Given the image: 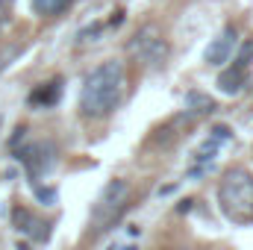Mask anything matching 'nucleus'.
<instances>
[{"instance_id":"3","label":"nucleus","mask_w":253,"mask_h":250,"mask_svg":"<svg viewBox=\"0 0 253 250\" xmlns=\"http://www.w3.org/2000/svg\"><path fill=\"white\" fill-rule=\"evenodd\" d=\"M126 206H129V183L126 180H109L91 206V218H88L91 233L112 230L115 221L126 212Z\"/></svg>"},{"instance_id":"10","label":"nucleus","mask_w":253,"mask_h":250,"mask_svg":"<svg viewBox=\"0 0 253 250\" xmlns=\"http://www.w3.org/2000/svg\"><path fill=\"white\" fill-rule=\"evenodd\" d=\"M71 6V0H33V9L39 12V15H44V18H53V15H59Z\"/></svg>"},{"instance_id":"5","label":"nucleus","mask_w":253,"mask_h":250,"mask_svg":"<svg viewBox=\"0 0 253 250\" xmlns=\"http://www.w3.org/2000/svg\"><path fill=\"white\" fill-rule=\"evenodd\" d=\"M21 159H24L30 177L36 180V177L47 174V171L56 165V147H53L50 141H36V144H30L27 150H21Z\"/></svg>"},{"instance_id":"4","label":"nucleus","mask_w":253,"mask_h":250,"mask_svg":"<svg viewBox=\"0 0 253 250\" xmlns=\"http://www.w3.org/2000/svg\"><path fill=\"white\" fill-rule=\"evenodd\" d=\"M126 53H129L138 65H144V68H162V65L168 62L171 47H168L165 33H162L156 24H144V27L126 42Z\"/></svg>"},{"instance_id":"7","label":"nucleus","mask_w":253,"mask_h":250,"mask_svg":"<svg viewBox=\"0 0 253 250\" xmlns=\"http://www.w3.org/2000/svg\"><path fill=\"white\" fill-rule=\"evenodd\" d=\"M245 83H248V68H239V65L221 71V77H218V88L224 94H239L245 88Z\"/></svg>"},{"instance_id":"8","label":"nucleus","mask_w":253,"mask_h":250,"mask_svg":"<svg viewBox=\"0 0 253 250\" xmlns=\"http://www.w3.org/2000/svg\"><path fill=\"white\" fill-rule=\"evenodd\" d=\"M15 224H18V230H24V233H30V236H36V239H47V230H39V227H47V224H42L36 215H30L27 209H15Z\"/></svg>"},{"instance_id":"6","label":"nucleus","mask_w":253,"mask_h":250,"mask_svg":"<svg viewBox=\"0 0 253 250\" xmlns=\"http://www.w3.org/2000/svg\"><path fill=\"white\" fill-rule=\"evenodd\" d=\"M236 42H239L236 27H224V30L218 33V39H212V42H209V47H206L203 59H206L209 65L230 62V56H233V50H236Z\"/></svg>"},{"instance_id":"1","label":"nucleus","mask_w":253,"mask_h":250,"mask_svg":"<svg viewBox=\"0 0 253 250\" xmlns=\"http://www.w3.org/2000/svg\"><path fill=\"white\" fill-rule=\"evenodd\" d=\"M124 83H126L124 62H118V59L100 62L83 83L80 112L85 118H106V115H112L118 109L121 97H124Z\"/></svg>"},{"instance_id":"12","label":"nucleus","mask_w":253,"mask_h":250,"mask_svg":"<svg viewBox=\"0 0 253 250\" xmlns=\"http://www.w3.org/2000/svg\"><path fill=\"white\" fill-rule=\"evenodd\" d=\"M36 194H39L42 200H47V203H50V200L56 197V191H50V188H36Z\"/></svg>"},{"instance_id":"9","label":"nucleus","mask_w":253,"mask_h":250,"mask_svg":"<svg viewBox=\"0 0 253 250\" xmlns=\"http://www.w3.org/2000/svg\"><path fill=\"white\" fill-rule=\"evenodd\" d=\"M59 94H62V83L56 80V83H47L44 88H39L36 94H30V103H36V106H53L59 100Z\"/></svg>"},{"instance_id":"2","label":"nucleus","mask_w":253,"mask_h":250,"mask_svg":"<svg viewBox=\"0 0 253 250\" xmlns=\"http://www.w3.org/2000/svg\"><path fill=\"white\" fill-rule=\"evenodd\" d=\"M218 206L227 221L251 224L253 221V174L248 168H230L218 183Z\"/></svg>"},{"instance_id":"11","label":"nucleus","mask_w":253,"mask_h":250,"mask_svg":"<svg viewBox=\"0 0 253 250\" xmlns=\"http://www.w3.org/2000/svg\"><path fill=\"white\" fill-rule=\"evenodd\" d=\"M251 59H253V39H251V42H245V44H242V50L236 53V59H233V65H239V68H248V65H251Z\"/></svg>"}]
</instances>
